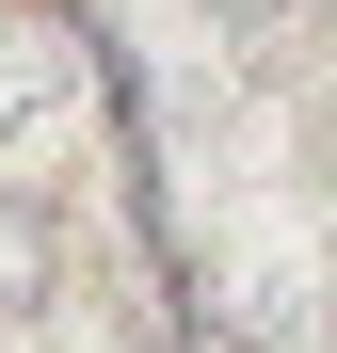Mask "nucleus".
Here are the masks:
<instances>
[{
	"mask_svg": "<svg viewBox=\"0 0 337 353\" xmlns=\"http://www.w3.org/2000/svg\"><path fill=\"white\" fill-rule=\"evenodd\" d=\"M32 289H48V225H32V209H0V305H32Z\"/></svg>",
	"mask_w": 337,
	"mask_h": 353,
	"instance_id": "f03ea898",
	"label": "nucleus"
},
{
	"mask_svg": "<svg viewBox=\"0 0 337 353\" xmlns=\"http://www.w3.org/2000/svg\"><path fill=\"white\" fill-rule=\"evenodd\" d=\"M225 17H273V0H225Z\"/></svg>",
	"mask_w": 337,
	"mask_h": 353,
	"instance_id": "7ed1b4c3",
	"label": "nucleus"
},
{
	"mask_svg": "<svg viewBox=\"0 0 337 353\" xmlns=\"http://www.w3.org/2000/svg\"><path fill=\"white\" fill-rule=\"evenodd\" d=\"M193 353H241V337H193Z\"/></svg>",
	"mask_w": 337,
	"mask_h": 353,
	"instance_id": "20e7f679",
	"label": "nucleus"
},
{
	"mask_svg": "<svg viewBox=\"0 0 337 353\" xmlns=\"http://www.w3.org/2000/svg\"><path fill=\"white\" fill-rule=\"evenodd\" d=\"M32 97H48V48H32V32H0V145L32 129Z\"/></svg>",
	"mask_w": 337,
	"mask_h": 353,
	"instance_id": "f257e3e1",
	"label": "nucleus"
}]
</instances>
